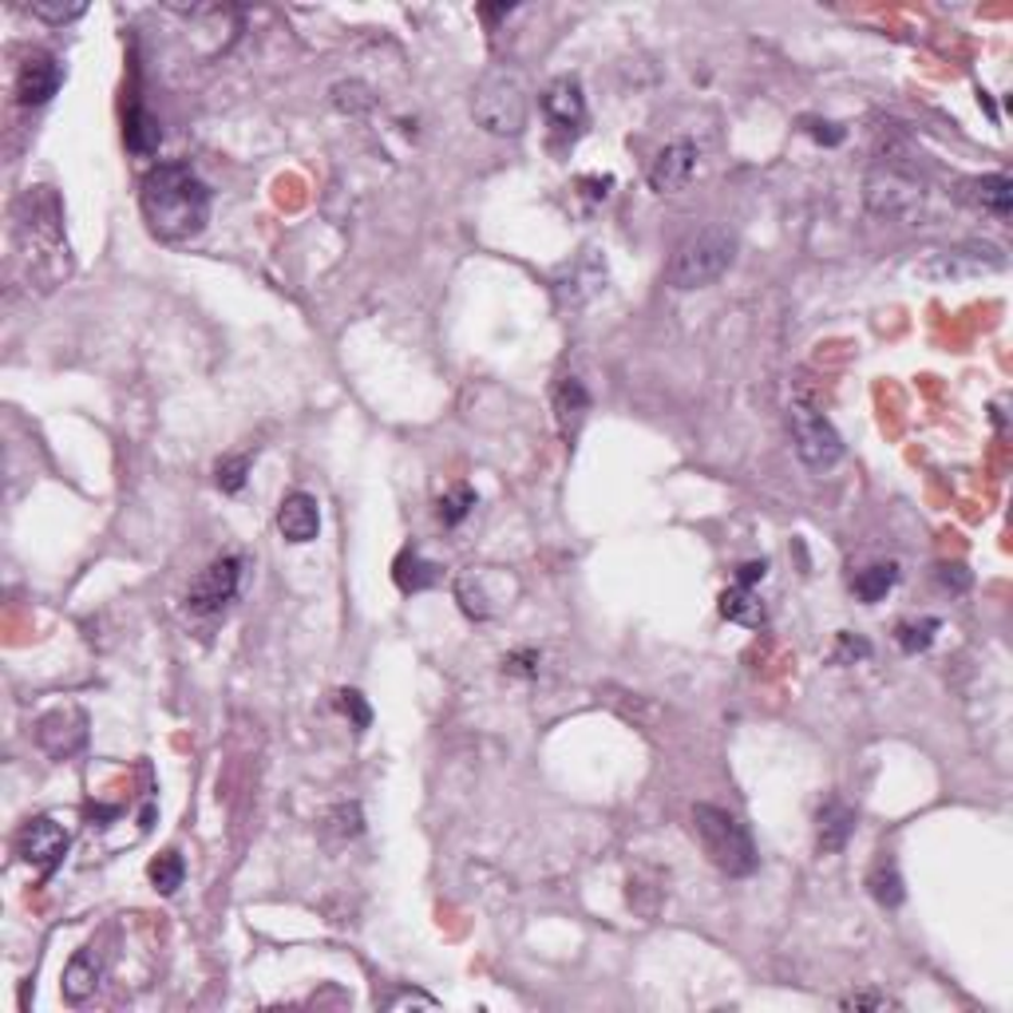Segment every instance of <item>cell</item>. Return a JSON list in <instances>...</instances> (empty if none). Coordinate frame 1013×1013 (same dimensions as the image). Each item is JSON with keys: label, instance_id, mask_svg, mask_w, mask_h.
<instances>
[{"label": "cell", "instance_id": "cell-1", "mask_svg": "<svg viewBox=\"0 0 1013 1013\" xmlns=\"http://www.w3.org/2000/svg\"><path fill=\"white\" fill-rule=\"evenodd\" d=\"M139 203L151 234L163 242L198 238L210 222V187L187 163H158L146 170Z\"/></svg>", "mask_w": 1013, "mask_h": 1013}, {"label": "cell", "instance_id": "cell-2", "mask_svg": "<svg viewBox=\"0 0 1013 1013\" xmlns=\"http://www.w3.org/2000/svg\"><path fill=\"white\" fill-rule=\"evenodd\" d=\"M693 835L701 839L713 868L732 879L753 875L756 863H760L748 828H744L732 811L717 808V804H697V808H693Z\"/></svg>", "mask_w": 1013, "mask_h": 1013}, {"label": "cell", "instance_id": "cell-3", "mask_svg": "<svg viewBox=\"0 0 1013 1013\" xmlns=\"http://www.w3.org/2000/svg\"><path fill=\"white\" fill-rule=\"evenodd\" d=\"M736 261V238L721 226H705L697 234H689L669 258L665 282L674 290H705Z\"/></svg>", "mask_w": 1013, "mask_h": 1013}, {"label": "cell", "instance_id": "cell-4", "mask_svg": "<svg viewBox=\"0 0 1013 1013\" xmlns=\"http://www.w3.org/2000/svg\"><path fill=\"white\" fill-rule=\"evenodd\" d=\"M475 124L491 136H518L527 127V88L515 72H491L475 84L472 95Z\"/></svg>", "mask_w": 1013, "mask_h": 1013}, {"label": "cell", "instance_id": "cell-5", "mask_svg": "<svg viewBox=\"0 0 1013 1013\" xmlns=\"http://www.w3.org/2000/svg\"><path fill=\"white\" fill-rule=\"evenodd\" d=\"M926 203V187L914 170L899 163H879L868 175V206L879 218L890 222H911Z\"/></svg>", "mask_w": 1013, "mask_h": 1013}, {"label": "cell", "instance_id": "cell-6", "mask_svg": "<svg viewBox=\"0 0 1013 1013\" xmlns=\"http://www.w3.org/2000/svg\"><path fill=\"white\" fill-rule=\"evenodd\" d=\"M788 428H792V444H796V456L804 467L828 472V467L839 463L844 439H839V432L832 428V420L823 416V412H816L811 405H792Z\"/></svg>", "mask_w": 1013, "mask_h": 1013}, {"label": "cell", "instance_id": "cell-7", "mask_svg": "<svg viewBox=\"0 0 1013 1013\" xmlns=\"http://www.w3.org/2000/svg\"><path fill=\"white\" fill-rule=\"evenodd\" d=\"M1005 258L986 242H966V246L935 249L926 261H919V273L931 282H966V278H982V273L1002 270Z\"/></svg>", "mask_w": 1013, "mask_h": 1013}, {"label": "cell", "instance_id": "cell-8", "mask_svg": "<svg viewBox=\"0 0 1013 1013\" xmlns=\"http://www.w3.org/2000/svg\"><path fill=\"white\" fill-rule=\"evenodd\" d=\"M238 586H242V559L238 554H222V559H215L203 575L194 578L191 594H187V610L198 614V618H215V614H222L238 598Z\"/></svg>", "mask_w": 1013, "mask_h": 1013}, {"label": "cell", "instance_id": "cell-9", "mask_svg": "<svg viewBox=\"0 0 1013 1013\" xmlns=\"http://www.w3.org/2000/svg\"><path fill=\"white\" fill-rule=\"evenodd\" d=\"M16 851H21L24 863H33L36 875L48 879L64 863V856H68V832L52 816H36L16 835Z\"/></svg>", "mask_w": 1013, "mask_h": 1013}, {"label": "cell", "instance_id": "cell-10", "mask_svg": "<svg viewBox=\"0 0 1013 1013\" xmlns=\"http://www.w3.org/2000/svg\"><path fill=\"white\" fill-rule=\"evenodd\" d=\"M60 84H64L60 60L48 56V52H28V56L21 60V68H16V100H21L24 107H40V103H48L56 95Z\"/></svg>", "mask_w": 1013, "mask_h": 1013}, {"label": "cell", "instance_id": "cell-11", "mask_svg": "<svg viewBox=\"0 0 1013 1013\" xmlns=\"http://www.w3.org/2000/svg\"><path fill=\"white\" fill-rule=\"evenodd\" d=\"M693 170H697V146L689 143V139H681V143H669L662 155L653 158L650 187L657 194H677L689 179H693Z\"/></svg>", "mask_w": 1013, "mask_h": 1013}, {"label": "cell", "instance_id": "cell-12", "mask_svg": "<svg viewBox=\"0 0 1013 1013\" xmlns=\"http://www.w3.org/2000/svg\"><path fill=\"white\" fill-rule=\"evenodd\" d=\"M278 530L285 542H313L321 530V506L309 491H290L278 506Z\"/></svg>", "mask_w": 1013, "mask_h": 1013}, {"label": "cell", "instance_id": "cell-13", "mask_svg": "<svg viewBox=\"0 0 1013 1013\" xmlns=\"http://www.w3.org/2000/svg\"><path fill=\"white\" fill-rule=\"evenodd\" d=\"M542 112L559 131H578L586 119V100H582V84L570 76L554 79L551 88L542 91Z\"/></svg>", "mask_w": 1013, "mask_h": 1013}, {"label": "cell", "instance_id": "cell-14", "mask_svg": "<svg viewBox=\"0 0 1013 1013\" xmlns=\"http://www.w3.org/2000/svg\"><path fill=\"white\" fill-rule=\"evenodd\" d=\"M586 412H590V396H586L582 381L578 376H563L559 388H554V420H559V432H563L566 448H575L578 432L586 424Z\"/></svg>", "mask_w": 1013, "mask_h": 1013}, {"label": "cell", "instance_id": "cell-15", "mask_svg": "<svg viewBox=\"0 0 1013 1013\" xmlns=\"http://www.w3.org/2000/svg\"><path fill=\"white\" fill-rule=\"evenodd\" d=\"M851 832H856V811L839 804V799H828L820 816H816V847H820L823 856H835V851L847 847Z\"/></svg>", "mask_w": 1013, "mask_h": 1013}, {"label": "cell", "instance_id": "cell-16", "mask_svg": "<svg viewBox=\"0 0 1013 1013\" xmlns=\"http://www.w3.org/2000/svg\"><path fill=\"white\" fill-rule=\"evenodd\" d=\"M966 198L982 210L1005 218L1013 210V182L1005 175H986V179L966 182Z\"/></svg>", "mask_w": 1013, "mask_h": 1013}, {"label": "cell", "instance_id": "cell-17", "mask_svg": "<svg viewBox=\"0 0 1013 1013\" xmlns=\"http://www.w3.org/2000/svg\"><path fill=\"white\" fill-rule=\"evenodd\" d=\"M95 982H100V958L91 954V950H79L68 962V970H64V998H68L72 1005L88 1002V993L95 990Z\"/></svg>", "mask_w": 1013, "mask_h": 1013}, {"label": "cell", "instance_id": "cell-18", "mask_svg": "<svg viewBox=\"0 0 1013 1013\" xmlns=\"http://www.w3.org/2000/svg\"><path fill=\"white\" fill-rule=\"evenodd\" d=\"M124 139H127V146H131L136 155H155L158 143H163L158 119H155L151 112H146L143 103H131V112H127V124H124Z\"/></svg>", "mask_w": 1013, "mask_h": 1013}, {"label": "cell", "instance_id": "cell-19", "mask_svg": "<svg viewBox=\"0 0 1013 1013\" xmlns=\"http://www.w3.org/2000/svg\"><path fill=\"white\" fill-rule=\"evenodd\" d=\"M721 614L729 621H741V626H765V602L753 594V586H732L721 594Z\"/></svg>", "mask_w": 1013, "mask_h": 1013}, {"label": "cell", "instance_id": "cell-20", "mask_svg": "<svg viewBox=\"0 0 1013 1013\" xmlns=\"http://www.w3.org/2000/svg\"><path fill=\"white\" fill-rule=\"evenodd\" d=\"M439 582V566L428 563V559H420L416 551H405L400 559H396V586L400 590H428V586Z\"/></svg>", "mask_w": 1013, "mask_h": 1013}, {"label": "cell", "instance_id": "cell-21", "mask_svg": "<svg viewBox=\"0 0 1013 1013\" xmlns=\"http://www.w3.org/2000/svg\"><path fill=\"white\" fill-rule=\"evenodd\" d=\"M868 887H871V899L883 902V907H899L902 895H907V890H902V875H899V868H895V859H879L868 875Z\"/></svg>", "mask_w": 1013, "mask_h": 1013}, {"label": "cell", "instance_id": "cell-22", "mask_svg": "<svg viewBox=\"0 0 1013 1013\" xmlns=\"http://www.w3.org/2000/svg\"><path fill=\"white\" fill-rule=\"evenodd\" d=\"M895 582H899V566L875 563V566H868V570H859V575L851 578V590H856L863 602H879V598H887V590Z\"/></svg>", "mask_w": 1013, "mask_h": 1013}, {"label": "cell", "instance_id": "cell-23", "mask_svg": "<svg viewBox=\"0 0 1013 1013\" xmlns=\"http://www.w3.org/2000/svg\"><path fill=\"white\" fill-rule=\"evenodd\" d=\"M187 879V863H182L179 851H163V856L151 863V883H155L158 895H175Z\"/></svg>", "mask_w": 1013, "mask_h": 1013}, {"label": "cell", "instance_id": "cell-24", "mask_svg": "<svg viewBox=\"0 0 1013 1013\" xmlns=\"http://www.w3.org/2000/svg\"><path fill=\"white\" fill-rule=\"evenodd\" d=\"M935 633H938V621H935V618L902 621L899 630H895V642L902 645V653H923V650H931V642H935Z\"/></svg>", "mask_w": 1013, "mask_h": 1013}, {"label": "cell", "instance_id": "cell-25", "mask_svg": "<svg viewBox=\"0 0 1013 1013\" xmlns=\"http://www.w3.org/2000/svg\"><path fill=\"white\" fill-rule=\"evenodd\" d=\"M246 472H249V456H226V460H218V467H215L218 487L234 496V491L246 487Z\"/></svg>", "mask_w": 1013, "mask_h": 1013}, {"label": "cell", "instance_id": "cell-26", "mask_svg": "<svg viewBox=\"0 0 1013 1013\" xmlns=\"http://www.w3.org/2000/svg\"><path fill=\"white\" fill-rule=\"evenodd\" d=\"M475 506V491L472 487H456L451 496L439 499V518L448 523V527H456V523H463L467 518V511Z\"/></svg>", "mask_w": 1013, "mask_h": 1013}, {"label": "cell", "instance_id": "cell-27", "mask_svg": "<svg viewBox=\"0 0 1013 1013\" xmlns=\"http://www.w3.org/2000/svg\"><path fill=\"white\" fill-rule=\"evenodd\" d=\"M24 12L48 24H68V21H76V16H84V4H28Z\"/></svg>", "mask_w": 1013, "mask_h": 1013}, {"label": "cell", "instance_id": "cell-28", "mask_svg": "<svg viewBox=\"0 0 1013 1013\" xmlns=\"http://www.w3.org/2000/svg\"><path fill=\"white\" fill-rule=\"evenodd\" d=\"M337 705L345 709V717H352V725H357V732H364L369 729V721H372V713H369V705H364V697L357 693V689H341L337 693Z\"/></svg>", "mask_w": 1013, "mask_h": 1013}, {"label": "cell", "instance_id": "cell-29", "mask_svg": "<svg viewBox=\"0 0 1013 1013\" xmlns=\"http://www.w3.org/2000/svg\"><path fill=\"white\" fill-rule=\"evenodd\" d=\"M868 653H871V645L863 642V638H856V633H839V650H835L832 662L844 665V662H851V657H868Z\"/></svg>", "mask_w": 1013, "mask_h": 1013}, {"label": "cell", "instance_id": "cell-30", "mask_svg": "<svg viewBox=\"0 0 1013 1013\" xmlns=\"http://www.w3.org/2000/svg\"><path fill=\"white\" fill-rule=\"evenodd\" d=\"M844 1010H895V1002L890 998H883V993H847Z\"/></svg>", "mask_w": 1013, "mask_h": 1013}, {"label": "cell", "instance_id": "cell-31", "mask_svg": "<svg viewBox=\"0 0 1013 1013\" xmlns=\"http://www.w3.org/2000/svg\"><path fill=\"white\" fill-rule=\"evenodd\" d=\"M535 662H539V653H530V650H527V653H515V657H506L503 665L511 669V674L535 677Z\"/></svg>", "mask_w": 1013, "mask_h": 1013}, {"label": "cell", "instance_id": "cell-32", "mask_svg": "<svg viewBox=\"0 0 1013 1013\" xmlns=\"http://www.w3.org/2000/svg\"><path fill=\"white\" fill-rule=\"evenodd\" d=\"M765 575H768V566H765V563H744V566H741V575H736V586H753V582H760Z\"/></svg>", "mask_w": 1013, "mask_h": 1013}, {"label": "cell", "instance_id": "cell-33", "mask_svg": "<svg viewBox=\"0 0 1013 1013\" xmlns=\"http://www.w3.org/2000/svg\"><path fill=\"white\" fill-rule=\"evenodd\" d=\"M400 1005H424V1010H432V998H424V993H396L393 1002H388V1010H400Z\"/></svg>", "mask_w": 1013, "mask_h": 1013}, {"label": "cell", "instance_id": "cell-34", "mask_svg": "<svg viewBox=\"0 0 1013 1013\" xmlns=\"http://www.w3.org/2000/svg\"><path fill=\"white\" fill-rule=\"evenodd\" d=\"M823 127H828V124H811L808 131L816 139H823V143H839V139H844V131H823Z\"/></svg>", "mask_w": 1013, "mask_h": 1013}]
</instances>
